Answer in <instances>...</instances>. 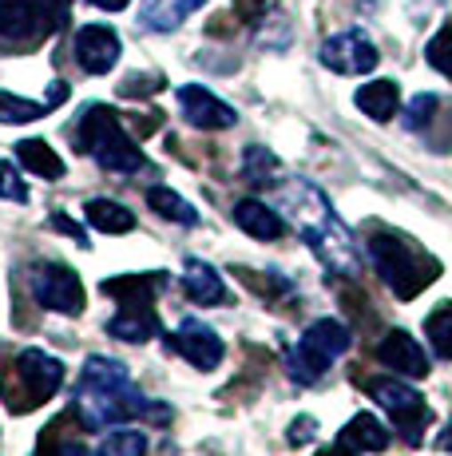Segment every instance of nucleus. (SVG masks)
<instances>
[{"label": "nucleus", "instance_id": "nucleus-1", "mask_svg": "<svg viewBox=\"0 0 452 456\" xmlns=\"http://www.w3.org/2000/svg\"><path fill=\"white\" fill-rule=\"evenodd\" d=\"M274 207L286 215V223L310 242V250L321 258V266L334 270L342 278L361 274V254L353 234L345 231V223L337 218V210L329 207V199L321 195L310 179H286L274 191Z\"/></svg>", "mask_w": 452, "mask_h": 456}, {"label": "nucleus", "instance_id": "nucleus-2", "mask_svg": "<svg viewBox=\"0 0 452 456\" xmlns=\"http://www.w3.org/2000/svg\"><path fill=\"white\" fill-rule=\"evenodd\" d=\"M76 413H80L84 428H92V433H103V428L119 425V420H132V417L171 420L167 405H151L135 389L124 362L103 357V354H92L84 362L80 389H76Z\"/></svg>", "mask_w": 452, "mask_h": 456}, {"label": "nucleus", "instance_id": "nucleus-3", "mask_svg": "<svg viewBox=\"0 0 452 456\" xmlns=\"http://www.w3.org/2000/svg\"><path fill=\"white\" fill-rule=\"evenodd\" d=\"M365 254H369L377 278L401 302L416 297L424 286H432L440 278V262L421 242H413L408 234L393 231L385 223H365Z\"/></svg>", "mask_w": 452, "mask_h": 456}, {"label": "nucleus", "instance_id": "nucleus-4", "mask_svg": "<svg viewBox=\"0 0 452 456\" xmlns=\"http://www.w3.org/2000/svg\"><path fill=\"white\" fill-rule=\"evenodd\" d=\"M76 147L80 155H92L108 175H139L147 167V155L139 151V143L127 135L124 119L108 103H88L76 119Z\"/></svg>", "mask_w": 452, "mask_h": 456}, {"label": "nucleus", "instance_id": "nucleus-5", "mask_svg": "<svg viewBox=\"0 0 452 456\" xmlns=\"http://www.w3.org/2000/svg\"><path fill=\"white\" fill-rule=\"evenodd\" d=\"M64 385V362L44 349H20L16 357L0 362V397L8 413H32L44 401H52Z\"/></svg>", "mask_w": 452, "mask_h": 456}, {"label": "nucleus", "instance_id": "nucleus-6", "mask_svg": "<svg viewBox=\"0 0 452 456\" xmlns=\"http://www.w3.org/2000/svg\"><path fill=\"white\" fill-rule=\"evenodd\" d=\"M353 346V333L345 322L337 318H318L314 326H306L302 341L290 349L286 357V370H290V381L298 385H318L321 377L329 373V365Z\"/></svg>", "mask_w": 452, "mask_h": 456}, {"label": "nucleus", "instance_id": "nucleus-7", "mask_svg": "<svg viewBox=\"0 0 452 456\" xmlns=\"http://www.w3.org/2000/svg\"><path fill=\"white\" fill-rule=\"evenodd\" d=\"M64 20V0H0V48H36Z\"/></svg>", "mask_w": 452, "mask_h": 456}, {"label": "nucleus", "instance_id": "nucleus-8", "mask_svg": "<svg viewBox=\"0 0 452 456\" xmlns=\"http://www.w3.org/2000/svg\"><path fill=\"white\" fill-rule=\"evenodd\" d=\"M365 393L385 409L389 420H393V428L405 436L408 444L424 441L429 420H432V409H429V401L413 389V385L401 381V377H369V381H365Z\"/></svg>", "mask_w": 452, "mask_h": 456}, {"label": "nucleus", "instance_id": "nucleus-9", "mask_svg": "<svg viewBox=\"0 0 452 456\" xmlns=\"http://www.w3.org/2000/svg\"><path fill=\"white\" fill-rule=\"evenodd\" d=\"M28 290L36 297V305H44L52 314H64V318H76L88 305L80 274L72 266H64V262H36L28 270Z\"/></svg>", "mask_w": 452, "mask_h": 456}, {"label": "nucleus", "instance_id": "nucleus-10", "mask_svg": "<svg viewBox=\"0 0 452 456\" xmlns=\"http://www.w3.org/2000/svg\"><path fill=\"white\" fill-rule=\"evenodd\" d=\"M318 60L337 76H365L377 68V44L365 37L361 28H345V32H334L326 44H321Z\"/></svg>", "mask_w": 452, "mask_h": 456}, {"label": "nucleus", "instance_id": "nucleus-11", "mask_svg": "<svg viewBox=\"0 0 452 456\" xmlns=\"http://www.w3.org/2000/svg\"><path fill=\"white\" fill-rule=\"evenodd\" d=\"M171 349H175L187 365H195V370H219V362L226 354L222 338L198 318L179 322V330L171 333Z\"/></svg>", "mask_w": 452, "mask_h": 456}, {"label": "nucleus", "instance_id": "nucleus-12", "mask_svg": "<svg viewBox=\"0 0 452 456\" xmlns=\"http://www.w3.org/2000/svg\"><path fill=\"white\" fill-rule=\"evenodd\" d=\"M179 111H182V119L198 131H226V127L238 124V111H234L230 103H222L214 92L198 87V84L179 87Z\"/></svg>", "mask_w": 452, "mask_h": 456}, {"label": "nucleus", "instance_id": "nucleus-13", "mask_svg": "<svg viewBox=\"0 0 452 456\" xmlns=\"http://www.w3.org/2000/svg\"><path fill=\"white\" fill-rule=\"evenodd\" d=\"M119 52H124L119 32L108 28V24H84V28L76 32V64H80L88 76L111 72L116 60H119Z\"/></svg>", "mask_w": 452, "mask_h": 456}, {"label": "nucleus", "instance_id": "nucleus-14", "mask_svg": "<svg viewBox=\"0 0 452 456\" xmlns=\"http://www.w3.org/2000/svg\"><path fill=\"white\" fill-rule=\"evenodd\" d=\"M377 362L385 365V370H393L397 377H408V381H421V377H429V354L421 349V341L408 338L405 330H389L385 338L377 341Z\"/></svg>", "mask_w": 452, "mask_h": 456}, {"label": "nucleus", "instance_id": "nucleus-15", "mask_svg": "<svg viewBox=\"0 0 452 456\" xmlns=\"http://www.w3.org/2000/svg\"><path fill=\"white\" fill-rule=\"evenodd\" d=\"M163 286H167V274H163V270L103 278V294L116 297L119 310H155V294H159Z\"/></svg>", "mask_w": 452, "mask_h": 456}, {"label": "nucleus", "instance_id": "nucleus-16", "mask_svg": "<svg viewBox=\"0 0 452 456\" xmlns=\"http://www.w3.org/2000/svg\"><path fill=\"white\" fill-rule=\"evenodd\" d=\"M80 433H84L80 413H76V409H68V413H60L44 428V433H40L36 452H32V456H92Z\"/></svg>", "mask_w": 452, "mask_h": 456}, {"label": "nucleus", "instance_id": "nucleus-17", "mask_svg": "<svg viewBox=\"0 0 452 456\" xmlns=\"http://www.w3.org/2000/svg\"><path fill=\"white\" fill-rule=\"evenodd\" d=\"M182 294H187L195 305H226L230 302L222 274L203 258H187V266H182Z\"/></svg>", "mask_w": 452, "mask_h": 456}, {"label": "nucleus", "instance_id": "nucleus-18", "mask_svg": "<svg viewBox=\"0 0 452 456\" xmlns=\"http://www.w3.org/2000/svg\"><path fill=\"white\" fill-rule=\"evenodd\" d=\"M334 444H342L345 452H385L389 444H393V436H389V428L381 425L373 413H358L350 420V425L337 433V441Z\"/></svg>", "mask_w": 452, "mask_h": 456}, {"label": "nucleus", "instance_id": "nucleus-19", "mask_svg": "<svg viewBox=\"0 0 452 456\" xmlns=\"http://www.w3.org/2000/svg\"><path fill=\"white\" fill-rule=\"evenodd\" d=\"M234 223H238L242 231H246L250 239H258V242H274V239H282L286 234L282 215H278L274 207L258 203V199H242V203L234 207Z\"/></svg>", "mask_w": 452, "mask_h": 456}, {"label": "nucleus", "instance_id": "nucleus-20", "mask_svg": "<svg viewBox=\"0 0 452 456\" xmlns=\"http://www.w3.org/2000/svg\"><path fill=\"white\" fill-rule=\"evenodd\" d=\"M358 108L365 111L369 119H377V124H389V119L397 116V108H401V87L393 80H369L365 87H358Z\"/></svg>", "mask_w": 452, "mask_h": 456}, {"label": "nucleus", "instance_id": "nucleus-21", "mask_svg": "<svg viewBox=\"0 0 452 456\" xmlns=\"http://www.w3.org/2000/svg\"><path fill=\"white\" fill-rule=\"evenodd\" d=\"M206 0H143V12H139V24L151 32H171L187 20L195 8H203Z\"/></svg>", "mask_w": 452, "mask_h": 456}, {"label": "nucleus", "instance_id": "nucleus-22", "mask_svg": "<svg viewBox=\"0 0 452 456\" xmlns=\"http://www.w3.org/2000/svg\"><path fill=\"white\" fill-rule=\"evenodd\" d=\"M16 159H20V167H28L32 175H40V179H48V183L64 179V159L52 151L44 139H24V143H16Z\"/></svg>", "mask_w": 452, "mask_h": 456}, {"label": "nucleus", "instance_id": "nucleus-23", "mask_svg": "<svg viewBox=\"0 0 452 456\" xmlns=\"http://www.w3.org/2000/svg\"><path fill=\"white\" fill-rule=\"evenodd\" d=\"M108 333L119 341H151L159 333V314L155 310H119L116 318L108 322Z\"/></svg>", "mask_w": 452, "mask_h": 456}, {"label": "nucleus", "instance_id": "nucleus-24", "mask_svg": "<svg viewBox=\"0 0 452 456\" xmlns=\"http://www.w3.org/2000/svg\"><path fill=\"white\" fill-rule=\"evenodd\" d=\"M84 215H88V223L95 226V231H103V234L135 231V215L124 203H116V199H92V203L84 207Z\"/></svg>", "mask_w": 452, "mask_h": 456}, {"label": "nucleus", "instance_id": "nucleus-25", "mask_svg": "<svg viewBox=\"0 0 452 456\" xmlns=\"http://www.w3.org/2000/svg\"><path fill=\"white\" fill-rule=\"evenodd\" d=\"M147 207H151L159 218H167V223L198 226V210L190 207L187 199H179L171 187H151V191H147Z\"/></svg>", "mask_w": 452, "mask_h": 456}, {"label": "nucleus", "instance_id": "nucleus-26", "mask_svg": "<svg viewBox=\"0 0 452 456\" xmlns=\"http://www.w3.org/2000/svg\"><path fill=\"white\" fill-rule=\"evenodd\" d=\"M274 175H278L274 151H266V147H246V151H242V179H246L250 187H270Z\"/></svg>", "mask_w": 452, "mask_h": 456}, {"label": "nucleus", "instance_id": "nucleus-27", "mask_svg": "<svg viewBox=\"0 0 452 456\" xmlns=\"http://www.w3.org/2000/svg\"><path fill=\"white\" fill-rule=\"evenodd\" d=\"M424 333H429V341H432V349H437V357L452 362V302H440L437 310L424 318Z\"/></svg>", "mask_w": 452, "mask_h": 456}, {"label": "nucleus", "instance_id": "nucleus-28", "mask_svg": "<svg viewBox=\"0 0 452 456\" xmlns=\"http://www.w3.org/2000/svg\"><path fill=\"white\" fill-rule=\"evenodd\" d=\"M48 103H32L24 95H12V92H0V124H32V119L48 116Z\"/></svg>", "mask_w": 452, "mask_h": 456}, {"label": "nucleus", "instance_id": "nucleus-29", "mask_svg": "<svg viewBox=\"0 0 452 456\" xmlns=\"http://www.w3.org/2000/svg\"><path fill=\"white\" fill-rule=\"evenodd\" d=\"M95 456H147V436L135 428H116V433L103 436Z\"/></svg>", "mask_w": 452, "mask_h": 456}, {"label": "nucleus", "instance_id": "nucleus-30", "mask_svg": "<svg viewBox=\"0 0 452 456\" xmlns=\"http://www.w3.org/2000/svg\"><path fill=\"white\" fill-rule=\"evenodd\" d=\"M445 108V100L440 95H413L408 100V108H405V116H401V124L408 127V131H424V127H432V119H437V111Z\"/></svg>", "mask_w": 452, "mask_h": 456}, {"label": "nucleus", "instance_id": "nucleus-31", "mask_svg": "<svg viewBox=\"0 0 452 456\" xmlns=\"http://www.w3.org/2000/svg\"><path fill=\"white\" fill-rule=\"evenodd\" d=\"M424 56H429V64L437 68L440 76H448V80H452V20H445V28H440L437 37L429 40Z\"/></svg>", "mask_w": 452, "mask_h": 456}, {"label": "nucleus", "instance_id": "nucleus-32", "mask_svg": "<svg viewBox=\"0 0 452 456\" xmlns=\"http://www.w3.org/2000/svg\"><path fill=\"white\" fill-rule=\"evenodd\" d=\"M242 282L250 286V290H258V294H266L274 302V297H290L294 294V286L286 282V278H258V270H242Z\"/></svg>", "mask_w": 452, "mask_h": 456}, {"label": "nucleus", "instance_id": "nucleus-33", "mask_svg": "<svg viewBox=\"0 0 452 456\" xmlns=\"http://www.w3.org/2000/svg\"><path fill=\"white\" fill-rule=\"evenodd\" d=\"M0 199H8V203H28V187H24L20 171L8 159L0 163Z\"/></svg>", "mask_w": 452, "mask_h": 456}, {"label": "nucleus", "instance_id": "nucleus-34", "mask_svg": "<svg viewBox=\"0 0 452 456\" xmlns=\"http://www.w3.org/2000/svg\"><path fill=\"white\" fill-rule=\"evenodd\" d=\"M318 436V420L314 417H298L290 425V444H302V441H314Z\"/></svg>", "mask_w": 452, "mask_h": 456}, {"label": "nucleus", "instance_id": "nucleus-35", "mask_svg": "<svg viewBox=\"0 0 452 456\" xmlns=\"http://www.w3.org/2000/svg\"><path fill=\"white\" fill-rule=\"evenodd\" d=\"M52 226H56V231H64V234H72L80 247H88V234H84V226H76L68 215H52Z\"/></svg>", "mask_w": 452, "mask_h": 456}, {"label": "nucleus", "instance_id": "nucleus-36", "mask_svg": "<svg viewBox=\"0 0 452 456\" xmlns=\"http://www.w3.org/2000/svg\"><path fill=\"white\" fill-rule=\"evenodd\" d=\"M159 87H163L159 76H151L147 84H143V76H135V80H127L124 87H119V92H124V95H143V92H159Z\"/></svg>", "mask_w": 452, "mask_h": 456}, {"label": "nucleus", "instance_id": "nucleus-37", "mask_svg": "<svg viewBox=\"0 0 452 456\" xmlns=\"http://www.w3.org/2000/svg\"><path fill=\"white\" fill-rule=\"evenodd\" d=\"M64 100H68V84H64V80H56V84L48 87V100H44V103H48V108H60Z\"/></svg>", "mask_w": 452, "mask_h": 456}, {"label": "nucleus", "instance_id": "nucleus-38", "mask_svg": "<svg viewBox=\"0 0 452 456\" xmlns=\"http://www.w3.org/2000/svg\"><path fill=\"white\" fill-rule=\"evenodd\" d=\"M88 4L103 8V12H119V8H127V4H132V0H88Z\"/></svg>", "mask_w": 452, "mask_h": 456}, {"label": "nucleus", "instance_id": "nucleus-39", "mask_svg": "<svg viewBox=\"0 0 452 456\" xmlns=\"http://www.w3.org/2000/svg\"><path fill=\"white\" fill-rule=\"evenodd\" d=\"M432 449H440V452H452V420L445 425V436H437V441H432Z\"/></svg>", "mask_w": 452, "mask_h": 456}, {"label": "nucleus", "instance_id": "nucleus-40", "mask_svg": "<svg viewBox=\"0 0 452 456\" xmlns=\"http://www.w3.org/2000/svg\"><path fill=\"white\" fill-rule=\"evenodd\" d=\"M318 456H358V452H345L342 444H329V449H321Z\"/></svg>", "mask_w": 452, "mask_h": 456}]
</instances>
